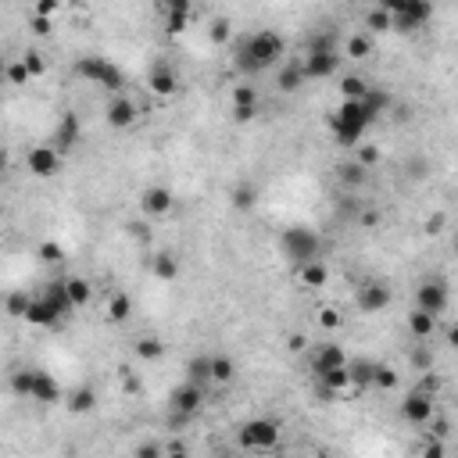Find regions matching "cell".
I'll return each mask as SVG.
<instances>
[{"instance_id": "obj_1", "label": "cell", "mask_w": 458, "mask_h": 458, "mask_svg": "<svg viewBox=\"0 0 458 458\" xmlns=\"http://www.w3.org/2000/svg\"><path fill=\"white\" fill-rule=\"evenodd\" d=\"M283 58V40L269 29L262 33H251L240 47H237V68L248 72V76H258L265 68H273L276 61Z\"/></svg>"}, {"instance_id": "obj_2", "label": "cell", "mask_w": 458, "mask_h": 458, "mask_svg": "<svg viewBox=\"0 0 458 458\" xmlns=\"http://www.w3.org/2000/svg\"><path fill=\"white\" fill-rule=\"evenodd\" d=\"M330 122H333V136H337L340 147H358L362 133L369 129V118H365V111H362L358 101H344V104L333 111Z\"/></svg>"}, {"instance_id": "obj_3", "label": "cell", "mask_w": 458, "mask_h": 458, "mask_svg": "<svg viewBox=\"0 0 458 458\" xmlns=\"http://www.w3.org/2000/svg\"><path fill=\"white\" fill-rule=\"evenodd\" d=\"M283 255L301 269V265H308V262H319V255H322V240H319V233H312V229H305V225H294V229H287L283 233Z\"/></svg>"}, {"instance_id": "obj_4", "label": "cell", "mask_w": 458, "mask_h": 458, "mask_svg": "<svg viewBox=\"0 0 458 458\" xmlns=\"http://www.w3.org/2000/svg\"><path fill=\"white\" fill-rule=\"evenodd\" d=\"M76 76H79V79H90V83H97V86H104V90H111V93L126 86L122 68L111 65L108 58H97V54L79 58V61H76Z\"/></svg>"}, {"instance_id": "obj_5", "label": "cell", "mask_w": 458, "mask_h": 458, "mask_svg": "<svg viewBox=\"0 0 458 458\" xmlns=\"http://www.w3.org/2000/svg\"><path fill=\"white\" fill-rule=\"evenodd\" d=\"M240 444L248 451H273L280 444V426L273 419H251L240 426Z\"/></svg>"}, {"instance_id": "obj_6", "label": "cell", "mask_w": 458, "mask_h": 458, "mask_svg": "<svg viewBox=\"0 0 458 458\" xmlns=\"http://www.w3.org/2000/svg\"><path fill=\"white\" fill-rule=\"evenodd\" d=\"M168 404H172V415H175L179 422H186V419L200 415V408H204V387L183 383V387H175V390H172Z\"/></svg>"}, {"instance_id": "obj_7", "label": "cell", "mask_w": 458, "mask_h": 458, "mask_svg": "<svg viewBox=\"0 0 458 458\" xmlns=\"http://www.w3.org/2000/svg\"><path fill=\"white\" fill-rule=\"evenodd\" d=\"M26 168H29L36 179H51V175L61 172V154H58L51 143H40V147H33V151L26 154Z\"/></svg>"}, {"instance_id": "obj_8", "label": "cell", "mask_w": 458, "mask_h": 458, "mask_svg": "<svg viewBox=\"0 0 458 458\" xmlns=\"http://www.w3.org/2000/svg\"><path fill=\"white\" fill-rule=\"evenodd\" d=\"M172 204H175V197H172V190H168V186H147V190L140 193V211H143V215H151V218H165V215H172Z\"/></svg>"}, {"instance_id": "obj_9", "label": "cell", "mask_w": 458, "mask_h": 458, "mask_svg": "<svg viewBox=\"0 0 458 458\" xmlns=\"http://www.w3.org/2000/svg\"><path fill=\"white\" fill-rule=\"evenodd\" d=\"M401 415H404V422H412V426H426L437 412H433V397L429 394H422V390H412L404 401H401Z\"/></svg>"}, {"instance_id": "obj_10", "label": "cell", "mask_w": 458, "mask_h": 458, "mask_svg": "<svg viewBox=\"0 0 458 458\" xmlns=\"http://www.w3.org/2000/svg\"><path fill=\"white\" fill-rule=\"evenodd\" d=\"M415 308H419V312H426V315H440V312L447 308V287H444L440 280L422 283V287H419V294H415Z\"/></svg>"}, {"instance_id": "obj_11", "label": "cell", "mask_w": 458, "mask_h": 458, "mask_svg": "<svg viewBox=\"0 0 458 458\" xmlns=\"http://www.w3.org/2000/svg\"><path fill=\"white\" fill-rule=\"evenodd\" d=\"M29 401H40V404H58V401H65V390H61V383H58L51 372L33 369V397H29Z\"/></svg>"}, {"instance_id": "obj_12", "label": "cell", "mask_w": 458, "mask_h": 458, "mask_svg": "<svg viewBox=\"0 0 458 458\" xmlns=\"http://www.w3.org/2000/svg\"><path fill=\"white\" fill-rule=\"evenodd\" d=\"M337 68H340L337 51L333 54H305V61H301L305 79H330V76H337Z\"/></svg>"}, {"instance_id": "obj_13", "label": "cell", "mask_w": 458, "mask_h": 458, "mask_svg": "<svg viewBox=\"0 0 458 458\" xmlns=\"http://www.w3.org/2000/svg\"><path fill=\"white\" fill-rule=\"evenodd\" d=\"M108 126L111 129H129V126H136V118H140V111H136V104L129 101V97H111V104H108Z\"/></svg>"}, {"instance_id": "obj_14", "label": "cell", "mask_w": 458, "mask_h": 458, "mask_svg": "<svg viewBox=\"0 0 458 458\" xmlns=\"http://www.w3.org/2000/svg\"><path fill=\"white\" fill-rule=\"evenodd\" d=\"M387 305H390V287H383V283H362V287H358V308H362V312L376 315V312H383Z\"/></svg>"}, {"instance_id": "obj_15", "label": "cell", "mask_w": 458, "mask_h": 458, "mask_svg": "<svg viewBox=\"0 0 458 458\" xmlns=\"http://www.w3.org/2000/svg\"><path fill=\"white\" fill-rule=\"evenodd\" d=\"M76 143H79V118L68 111V115H61V122H58V129H54V143H51V147H54L58 154H68Z\"/></svg>"}, {"instance_id": "obj_16", "label": "cell", "mask_w": 458, "mask_h": 458, "mask_svg": "<svg viewBox=\"0 0 458 458\" xmlns=\"http://www.w3.org/2000/svg\"><path fill=\"white\" fill-rule=\"evenodd\" d=\"M340 365H347V355H344V347H337V344H322V347L312 355V372H315V376H322V372H330V369H340Z\"/></svg>"}, {"instance_id": "obj_17", "label": "cell", "mask_w": 458, "mask_h": 458, "mask_svg": "<svg viewBox=\"0 0 458 458\" xmlns=\"http://www.w3.org/2000/svg\"><path fill=\"white\" fill-rule=\"evenodd\" d=\"M147 86H151V93H154V97H172V93L179 90V76H175L168 65H158V68L151 72Z\"/></svg>"}, {"instance_id": "obj_18", "label": "cell", "mask_w": 458, "mask_h": 458, "mask_svg": "<svg viewBox=\"0 0 458 458\" xmlns=\"http://www.w3.org/2000/svg\"><path fill=\"white\" fill-rule=\"evenodd\" d=\"M40 297H44V301H47V305L58 312V319H61V315H68V312H76V308H72V301H68L65 280H51V283L44 287V294H40Z\"/></svg>"}, {"instance_id": "obj_19", "label": "cell", "mask_w": 458, "mask_h": 458, "mask_svg": "<svg viewBox=\"0 0 458 458\" xmlns=\"http://www.w3.org/2000/svg\"><path fill=\"white\" fill-rule=\"evenodd\" d=\"M358 104H362L365 118L372 122V118H380V115L390 108V93H387V90H380V86H369V90H365V97H362Z\"/></svg>"}, {"instance_id": "obj_20", "label": "cell", "mask_w": 458, "mask_h": 458, "mask_svg": "<svg viewBox=\"0 0 458 458\" xmlns=\"http://www.w3.org/2000/svg\"><path fill=\"white\" fill-rule=\"evenodd\" d=\"M22 319H26L29 326H54V322H58V312H54V308H51L44 297H33Z\"/></svg>"}, {"instance_id": "obj_21", "label": "cell", "mask_w": 458, "mask_h": 458, "mask_svg": "<svg viewBox=\"0 0 458 458\" xmlns=\"http://www.w3.org/2000/svg\"><path fill=\"white\" fill-rule=\"evenodd\" d=\"M65 404H68V412L86 415V412H93V408H97V394H93V387H76V390L65 397Z\"/></svg>"}, {"instance_id": "obj_22", "label": "cell", "mask_w": 458, "mask_h": 458, "mask_svg": "<svg viewBox=\"0 0 458 458\" xmlns=\"http://www.w3.org/2000/svg\"><path fill=\"white\" fill-rule=\"evenodd\" d=\"M433 330H437V315H426V312H419V308L408 315V333H412L415 340H429Z\"/></svg>"}, {"instance_id": "obj_23", "label": "cell", "mask_w": 458, "mask_h": 458, "mask_svg": "<svg viewBox=\"0 0 458 458\" xmlns=\"http://www.w3.org/2000/svg\"><path fill=\"white\" fill-rule=\"evenodd\" d=\"M186 383H193V387L211 383V358L208 355H197V358L186 362Z\"/></svg>"}, {"instance_id": "obj_24", "label": "cell", "mask_w": 458, "mask_h": 458, "mask_svg": "<svg viewBox=\"0 0 458 458\" xmlns=\"http://www.w3.org/2000/svg\"><path fill=\"white\" fill-rule=\"evenodd\" d=\"M301 83H305L301 61H287V68H280V76H276V86H280L283 93H294V90H301Z\"/></svg>"}, {"instance_id": "obj_25", "label": "cell", "mask_w": 458, "mask_h": 458, "mask_svg": "<svg viewBox=\"0 0 458 458\" xmlns=\"http://www.w3.org/2000/svg\"><path fill=\"white\" fill-rule=\"evenodd\" d=\"M151 269H154V276H158V280L172 283V280L179 276V258H175V255H168V251H161V255H154V258H151Z\"/></svg>"}, {"instance_id": "obj_26", "label": "cell", "mask_w": 458, "mask_h": 458, "mask_svg": "<svg viewBox=\"0 0 458 458\" xmlns=\"http://www.w3.org/2000/svg\"><path fill=\"white\" fill-rule=\"evenodd\" d=\"M237 376V362L229 355H215L211 358V383H229Z\"/></svg>"}, {"instance_id": "obj_27", "label": "cell", "mask_w": 458, "mask_h": 458, "mask_svg": "<svg viewBox=\"0 0 458 458\" xmlns=\"http://www.w3.org/2000/svg\"><path fill=\"white\" fill-rule=\"evenodd\" d=\"M229 101H233V108H258V104H262V97H258V86H251V83H240V86H233V93H229Z\"/></svg>"}, {"instance_id": "obj_28", "label": "cell", "mask_w": 458, "mask_h": 458, "mask_svg": "<svg viewBox=\"0 0 458 458\" xmlns=\"http://www.w3.org/2000/svg\"><path fill=\"white\" fill-rule=\"evenodd\" d=\"M133 315V297L129 294H111V301H108V319L111 322H126Z\"/></svg>"}, {"instance_id": "obj_29", "label": "cell", "mask_w": 458, "mask_h": 458, "mask_svg": "<svg viewBox=\"0 0 458 458\" xmlns=\"http://www.w3.org/2000/svg\"><path fill=\"white\" fill-rule=\"evenodd\" d=\"M326 280H330V269H326L322 262L301 265V283H305V287H326Z\"/></svg>"}, {"instance_id": "obj_30", "label": "cell", "mask_w": 458, "mask_h": 458, "mask_svg": "<svg viewBox=\"0 0 458 458\" xmlns=\"http://www.w3.org/2000/svg\"><path fill=\"white\" fill-rule=\"evenodd\" d=\"M365 90H369V83H365L362 76H344V79H340V97H344V101H362Z\"/></svg>"}, {"instance_id": "obj_31", "label": "cell", "mask_w": 458, "mask_h": 458, "mask_svg": "<svg viewBox=\"0 0 458 458\" xmlns=\"http://www.w3.org/2000/svg\"><path fill=\"white\" fill-rule=\"evenodd\" d=\"M65 290H68V301H72V308H83V305L90 301V283H86V280H79V276L65 280Z\"/></svg>"}, {"instance_id": "obj_32", "label": "cell", "mask_w": 458, "mask_h": 458, "mask_svg": "<svg viewBox=\"0 0 458 458\" xmlns=\"http://www.w3.org/2000/svg\"><path fill=\"white\" fill-rule=\"evenodd\" d=\"M165 355V344L158 340V337H140L136 340V358H143V362H158Z\"/></svg>"}, {"instance_id": "obj_33", "label": "cell", "mask_w": 458, "mask_h": 458, "mask_svg": "<svg viewBox=\"0 0 458 458\" xmlns=\"http://www.w3.org/2000/svg\"><path fill=\"white\" fill-rule=\"evenodd\" d=\"M401 383V376H397V369L394 365H372V387H380V390H394Z\"/></svg>"}, {"instance_id": "obj_34", "label": "cell", "mask_w": 458, "mask_h": 458, "mask_svg": "<svg viewBox=\"0 0 458 458\" xmlns=\"http://www.w3.org/2000/svg\"><path fill=\"white\" fill-rule=\"evenodd\" d=\"M229 200H233V208H237V211H251V208H255V200H258V190H255L251 183H240Z\"/></svg>"}, {"instance_id": "obj_35", "label": "cell", "mask_w": 458, "mask_h": 458, "mask_svg": "<svg viewBox=\"0 0 458 458\" xmlns=\"http://www.w3.org/2000/svg\"><path fill=\"white\" fill-rule=\"evenodd\" d=\"M344 51H347V58H369L372 54V36L369 33H355Z\"/></svg>"}, {"instance_id": "obj_36", "label": "cell", "mask_w": 458, "mask_h": 458, "mask_svg": "<svg viewBox=\"0 0 458 458\" xmlns=\"http://www.w3.org/2000/svg\"><path fill=\"white\" fill-rule=\"evenodd\" d=\"M347 376H351V383H358V387H372V362H347Z\"/></svg>"}, {"instance_id": "obj_37", "label": "cell", "mask_w": 458, "mask_h": 458, "mask_svg": "<svg viewBox=\"0 0 458 458\" xmlns=\"http://www.w3.org/2000/svg\"><path fill=\"white\" fill-rule=\"evenodd\" d=\"M11 394L15 397H33V369L11 372Z\"/></svg>"}, {"instance_id": "obj_38", "label": "cell", "mask_w": 458, "mask_h": 458, "mask_svg": "<svg viewBox=\"0 0 458 458\" xmlns=\"http://www.w3.org/2000/svg\"><path fill=\"white\" fill-rule=\"evenodd\" d=\"M337 175H340V183H344V186H362V183H365V168H362V165H355V161H351V165H340V168H337Z\"/></svg>"}, {"instance_id": "obj_39", "label": "cell", "mask_w": 458, "mask_h": 458, "mask_svg": "<svg viewBox=\"0 0 458 458\" xmlns=\"http://www.w3.org/2000/svg\"><path fill=\"white\" fill-rule=\"evenodd\" d=\"M365 29H372V33H387V29H390V15H387L383 8H372V11L365 15Z\"/></svg>"}, {"instance_id": "obj_40", "label": "cell", "mask_w": 458, "mask_h": 458, "mask_svg": "<svg viewBox=\"0 0 458 458\" xmlns=\"http://www.w3.org/2000/svg\"><path fill=\"white\" fill-rule=\"evenodd\" d=\"M22 65H26L29 79H33V76H44V72H47V61H44V54H40V51H26V54H22Z\"/></svg>"}, {"instance_id": "obj_41", "label": "cell", "mask_w": 458, "mask_h": 458, "mask_svg": "<svg viewBox=\"0 0 458 458\" xmlns=\"http://www.w3.org/2000/svg\"><path fill=\"white\" fill-rule=\"evenodd\" d=\"M4 83H11V86H26V83H29L26 65H22V61H8V68H4Z\"/></svg>"}, {"instance_id": "obj_42", "label": "cell", "mask_w": 458, "mask_h": 458, "mask_svg": "<svg viewBox=\"0 0 458 458\" xmlns=\"http://www.w3.org/2000/svg\"><path fill=\"white\" fill-rule=\"evenodd\" d=\"M355 165H362L365 172L372 168V165H380V147L376 143H358V161Z\"/></svg>"}, {"instance_id": "obj_43", "label": "cell", "mask_w": 458, "mask_h": 458, "mask_svg": "<svg viewBox=\"0 0 458 458\" xmlns=\"http://www.w3.org/2000/svg\"><path fill=\"white\" fill-rule=\"evenodd\" d=\"M29 294L26 290H15V294H8V315H15V319H22L26 315V308H29Z\"/></svg>"}, {"instance_id": "obj_44", "label": "cell", "mask_w": 458, "mask_h": 458, "mask_svg": "<svg viewBox=\"0 0 458 458\" xmlns=\"http://www.w3.org/2000/svg\"><path fill=\"white\" fill-rule=\"evenodd\" d=\"M333 51H337V44H333L330 33H319V36L308 40V54H333Z\"/></svg>"}, {"instance_id": "obj_45", "label": "cell", "mask_w": 458, "mask_h": 458, "mask_svg": "<svg viewBox=\"0 0 458 458\" xmlns=\"http://www.w3.org/2000/svg\"><path fill=\"white\" fill-rule=\"evenodd\" d=\"M65 258V251H61V244H54V240H47V244H40V262H47V265H58Z\"/></svg>"}, {"instance_id": "obj_46", "label": "cell", "mask_w": 458, "mask_h": 458, "mask_svg": "<svg viewBox=\"0 0 458 458\" xmlns=\"http://www.w3.org/2000/svg\"><path fill=\"white\" fill-rule=\"evenodd\" d=\"M319 326H322V330H340V326H344V315H340L337 308H322V312H319Z\"/></svg>"}, {"instance_id": "obj_47", "label": "cell", "mask_w": 458, "mask_h": 458, "mask_svg": "<svg viewBox=\"0 0 458 458\" xmlns=\"http://www.w3.org/2000/svg\"><path fill=\"white\" fill-rule=\"evenodd\" d=\"M211 44H229V22L225 19H211Z\"/></svg>"}, {"instance_id": "obj_48", "label": "cell", "mask_w": 458, "mask_h": 458, "mask_svg": "<svg viewBox=\"0 0 458 458\" xmlns=\"http://www.w3.org/2000/svg\"><path fill=\"white\" fill-rule=\"evenodd\" d=\"M58 11H61V4H58V0H40V4L33 8V15H36V19H54Z\"/></svg>"}, {"instance_id": "obj_49", "label": "cell", "mask_w": 458, "mask_h": 458, "mask_svg": "<svg viewBox=\"0 0 458 458\" xmlns=\"http://www.w3.org/2000/svg\"><path fill=\"white\" fill-rule=\"evenodd\" d=\"M444 225H447V215H444V211H433V215L426 218V233L437 237V233H444Z\"/></svg>"}, {"instance_id": "obj_50", "label": "cell", "mask_w": 458, "mask_h": 458, "mask_svg": "<svg viewBox=\"0 0 458 458\" xmlns=\"http://www.w3.org/2000/svg\"><path fill=\"white\" fill-rule=\"evenodd\" d=\"M412 365H415V369H422V372H429V365H433V355H429V347H415V355H412Z\"/></svg>"}, {"instance_id": "obj_51", "label": "cell", "mask_w": 458, "mask_h": 458, "mask_svg": "<svg viewBox=\"0 0 458 458\" xmlns=\"http://www.w3.org/2000/svg\"><path fill=\"white\" fill-rule=\"evenodd\" d=\"M122 387H126V394H140L143 390V383H140V376L133 369H122Z\"/></svg>"}, {"instance_id": "obj_52", "label": "cell", "mask_w": 458, "mask_h": 458, "mask_svg": "<svg viewBox=\"0 0 458 458\" xmlns=\"http://www.w3.org/2000/svg\"><path fill=\"white\" fill-rule=\"evenodd\" d=\"M186 19H190V15H183V11H168L165 29H168V33H183V29H186Z\"/></svg>"}, {"instance_id": "obj_53", "label": "cell", "mask_w": 458, "mask_h": 458, "mask_svg": "<svg viewBox=\"0 0 458 458\" xmlns=\"http://www.w3.org/2000/svg\"><path fill=\"white\" fill-rule=\"evenodd\" d=\"M287 351H290V355L308 351V337H305V333H290V337H287Z\"/></svg>"}, {"instance_id": "obj_54", "label": "cell", "mask_w": 458, "mask_h": 458, "mask_svg": "<svg viewBox=\"0 0 458 458\" xmlns=\"http://www.w3.org/2000/svg\"><path fill=\"white\" fill-rule=\"evenodd\" d=\"M29 29L36 33V36H51V19H36V15H29Z\"/></svg>"}, {"instance_id": "obj_55", "label": "cell", "mask_w": 458, "mask_h": 458, "mask_svg": "<svg viewBox=\"0 0 458 458\" xmlns=\"http://www.w3.org/2000/svg\"><path fill=\"white\" fill-rule=\"evenodd\" d=\"M426 426H429V437H433V440H444V437H447V419H437V415H433Z\"/></svg>"}, {"instance_id": "obj_56", "label": "cell", "mask_w": 458, "mask_h": 458, "mask_svg": "<svg viewBox=\"0 0 458 458\" xmlns=\"http://www.w3.org/2000/svg\"><path fill=\"white\" fill-rule=\"evenodd\" d=\"M447 451H444V440H426V447H422V458H444Z\"/></svg>"}, {"instance_id": "obj_57", "label": "cell", "mask_w": 458, "mask_h": 458, "mask_svg": "<svg viewBox=\"0 0 458 458\" xmlns=\"http://www.w3.org/2000/svg\"><path fill=\"white\" fill-rule=\"evenodd\" d=\"M129 237H133V240H143V244H147V240H151V229H147L143 222H129Z\"/></svg>"}, {"instance_id": "obj_58", "label": "cell", "mask_w": 458, "mask_h": 458, "mask_svg": "<svg viewBox=\"0 0 458 458\" xmlns=\"http://www.w3.org/2000/svg\"><path fill=\"white\" fill-rule=\"evenodd\" d=\"M136 458H165V451L158 444H140L136 447Z\"/></svg>"}, {"instance_id": "obj_59", "label": "cell", "mask_w": 458, "mask_h": 458, "mask_svg": "<svg viewBox=\"0 0 458 458\" xmlns=\"http://www.w3.org/2000/svg\"><path fill=\"white\" fill-rule=\"evenodd\" d=\"M255 115H258V108H233V122H240V126L251 122Z\"/></svg>"}, {"instance_id": "obj_60", "label": "cell", "mask_w": 458, "mask_h": 458, "mask_svg": "<svg viewBox=\"0 0 458 458\" xmlns=\"http://www.w3.org/2000/svg\"><path fill=\"white\" fill-rule=\"evenodd\" d=\"M358 222H362V225H380V211H376V208H362Z\"/></svg>"}, {"instance_id": "obj_61", "label": "cell", "mask_w": 458, "mask_h": 458, "mask_svg": "<svg viewBox=\"0 0 458 458\" xmlns=\"http://www.w3.org/2000/svg\"><path fill=\"white\" fill-rule=\"evenodd\" d=\"M437 387H440V380H437V376H422V383H419V390H422V394H429V397L437 394Z\"/></svg>"}, {"instance_id": "obj_62", "label": "cell", "mask_w": 458, "mask_h": 458, "mask_svg": "<svg viewBox=\"0 0 458 458\" xmlns=\"http://www.w3.org/2000/svg\"><path fill=\"white\" fill-rule=\"evenodd\" d=\"M165 458H186V451H183V444L175 440V444L168 447V454H165Z\"/></svg>"}, {"instance_id": "obj_63", "label": "cell", "mask_w": 458, "mask_h": 458, "mask_svg": "<svg viewBox=\"0 0 458 458\" xmlns=\"http://www.w3.org/2000/svg\"><path fill=\"white\" fill-rule=\"evenodd\" d=\"M8 165H11V161H8V151H4V147H0V175H4V172H8Z\"/></svg>"}, {"instance_id": "obj_64", "label": "cell", "mask_w": 458, "mask_h": 458, "mask_svg": "<svg viewBox=\"0 0 458 458\" xmlns=\"http://www.w3.org/2000/svg\"><path fill=\"white\" fill-rule=\"evenodd\" d=\"M4 68H8V61H4V58H0V86H4Z\"/></svg>"}]
</instances>
